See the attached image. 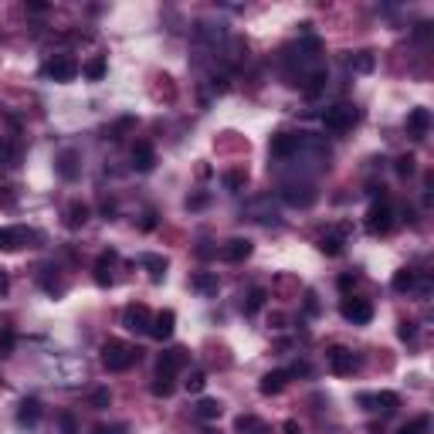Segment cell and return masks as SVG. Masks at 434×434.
<instances>
[{
	"label": "cell",
	"instance_id": "cell-37",
	"mask_svg": "<svg viewBox=\"0 0 434 434\" xmlns=\"http://www.w3.org/2000/svg\"><path fill=\"white\" fill-rule=\"evenodd\" d=\"M11 350H14V333L4 329V333H0V357H7Z\"/></svg>",
	"mask_w": 434,
	"mask_h": 434
},
{
	"label": "cell",
	"instance_id": "cell-43",
	"mask_svg": "<svg viewBox=\"0 0 434 434\" xmlns=\"http://www.w3.org/2000/svg\"><path fill=\"white\" fill-rule=\"evenodd\" d=\"M282 434H302V428H299L295 421H285V424H282Z\"/></svg>",
	"mask_w": 434,
	"mask_h": 434
},
{
	"label": "cell",
	"instance_id": "cell-36",
	"mask_svg": "<svg viewBox=\"0 0 434 434\" xmlns=\"http://www.w3.org/2000/svg\"><path fill=\"white\" fill-rule=\"evenodd\" d=\"M58 428H62V434H78V421L72 414H58Z\"/></svg>",
	"mask_w": 434,
	"mask_h": 434
},
{
	"label": "cell",
	"instance_id": "cell-48",
	"mask_svg": "<svg viewBox=\"0 0 434 434\" xmlns=\"http://www.w3.org/2000/svg\"><path fill=\"white\" fill-rule=\"evenodd\" d=\"M204 434H221V431H214V428H207V431H204Z\"/></svg>",
	"mask_w": 434,
	"mask_h": 434
},
{
	"label": "cell",
	"instance_id": "cell-9",
	"mask_svg": "<svg viewBox=\"0 0 434 434\" xmlns=\"http://www.w3.org/2000/svg\"><path fill=\"white\" fill-rule=\"evenodd\" d=\"M31 241H38V231L31 228H0V251H17Z\"/></svg>",
	"mask_w": 434,
	"mask_h": 434
},
{
	"label": "cell",
	"instance_id": "cell-41",
	"mask_svg": "<svg viewBox=\"0 0 434 434\" xmlns=\"http://www.w3.org/2000/svg\"><path fill=\"white\" fill-rule=\"evenodd\" d=\"M289 377H306V373H309V363H295V367H289Z\"/></svg>",
	"mask_w": 434,
	"mask_h": 434
},
{
	"label": "cell",
	"instance_id": "cell-45",
	"mask_svg": "<svg viewBox=\"0 0 434 434\" xmlns=\"http://www.w3.org/2000/svg\"><path fill=\"white\" fill-rule=\"evenodd\" d=\"M204 204H207V197H190V201H187V207H194V211H197V207H204Z\"/></svg>",
	"mask_w": 434,
	"mask_h": 434
},
{
	"label": "cell",
	"instance_id": "cell-39",
	"mask_svg": "<svg viewBox=\"0 0 434 434\" xmlns=\"http://www.w3.org/2000/svg\"><path fill=\"white\" fill-rule=\"evenodd\" d=\"M92 404L99 407V411H102V407H108V404H112V394H108V390H95V394H92Z\"/></svg>",
	"mask_w": 434,
	"mask_h": 434
},
{
	"label": "cell",
	"instance_id": "cell-7",
	"mask_svg": "<svg viewBox=\"0 0 434 434\" xmlns=\"http://www.w3.org/2000/svg\"><path fill=\"white\" fill-rule=\"evenodd\" d=\"M390 228H394V207H390L387 201L373 204L370 214H367V231L370 234H387Z\"/></svg>",
	"mask_w": 434,
	"mask_h": 434
},
{
	"label": "cell",
	"instance_id": "cell-33",
	"mask_svg": "<svg viewBox=\"0 0 434 434\" xmlns=\"http://www.w3.org/2000/svg\"><path fill=\"white\" fill-rule=\"evenodd\" d=\"M245 184H248V173L245 170H228L224 173V187H228V190H241Z\"/></svg>",
	"mask_w": 434,
	"mask_h": 434
},
{
	"label": "cell",
	"instance_id": "cell-34",
	"mask_svg": "<svg viewBox=\"0 0 434 434\" xmlns=\"http://www.w3.org/2000/svg\"><path fill=\"white\" fill-rule=\"evenodd\" d=\"M394 289H397V292H411V289H414V272L401 268V272L394 275Z\"/></svg>",
	"mask_w": 434,
	"mask_h": 434
},
{
	"label": "cell",
	"instance_id": "cell-1",
	"mask_svg": "<svg viewBox=\"0 0 434 434\" xmlns=\"http://www.w3.org/2000/svg\"><path fill=\"white\" fill-rule=\"evenodd\" d=\"M133 363H140V350L123 340H106L102 343V367L108 373H126Z\"/></svg>",
	"mask_w": 434,
	"mask_h": 434
},
{
	"label": "cell",
	"instance_id": "cell-11",
	"mask_svg": "<svg viewBox=\"0 0 434 434\" xmlns=\"http://www.w3.org/2000/svg\"><path fill=\"white\" fill-rule=\"evenodd\" d=\"M360 404H367L370 411H384V414H394L401 407V397L394 390H380V394H360Z\"/></svg>",
	"mask_w": 434,
	"mask_h": 434
},
{
	"label": "cell",
	"instance_id": "cell-47",
	"mask_svg": "<svg viewBox=\"0 0 434 434\" xmlns=\"http://www.w3.org/2000/svg\"><path fill=\"white\" fill-rule=\"evenodd\" d=\"M7 289H11V282H7V275H4V272H0V295L7 292Z\"/></svg>",
	"mask_w": 434,
	"mask_h": 434
},
{
	"label": "cell",
	"instance_id": "cell-13",
	"mask_svg": "<svg viewBox=\"0 0 434 434\" xmlns=\"http://www.w3.org/2000/svg\"><path fill=\"white\" fill-rule=\"evenodd\" d=\"M173 329H177V316H173V309H163L153 316V323H150V336L153 340H170Z\"/></svg>",
	"mask_w": 434,
	"mask_h": 434
},
{
	"label": "cell",
	"instance_id": "cell-8",
	"mask_svg": "<svg viewBox=\"0 0 434 434\" xmlns=\"http://www.w3.org/2000/svg\"><path fill=\"white\" fill-rule=\"evenodd\" d=\"M326 360H329V370L336 373V377H350V373L360 367V360L353 357V350H346V346H333V350L326 353Z\"/></svg>",
	"mask_w": 434,
	"mask_h": 434
},
{
	"label": "cell",
	"instance_id": "cell-46",
	"mask_svg": "<svg viewBox=\"0 0 434 434\" xmlns=\"http://www.w3.org/2000/svg\"><path fill=\"white\" fill-rule=\"evenodd\" d=\"M353 282H357V275H343V279H340V289H350Z\"/></svg>",
	"mask_w": 434,
	"mask_h": 434
},
{
	"label": "cell",
	"instance_id": "cell-5",
	"mask_svg": "<svg viewBox=\"0 0 434 434\" xmlns=\"http://www.w3.org/2000/svg\"><path fill=\"white\" fill-rule=\"evenodd\" d=\"M340 312H343V319L353 323V326H367L373 319L370 302H367V299H353V295H346V299L340 302Z\"/></svg>",
	"mask_w": 434,
	"mask_h": 434
},
{
	"label": "cell",
	"instance_id": "cell-2",
	"mask_svg": "<svg viewBox=\"0 0 434 434\" xmlns=\"http://www.w3.org/2000/svg\"><path fill=\"white\" fill-rule=\"evenodd\" d=\"M360 119L357 106H350V102H340V106H329L323 112V126L329 133H346V129H353Z\"/></svg>",
	"mask_w": 434,
	"mask_h": 434
},
{
	"label": "cell",
	"instance_id": "cell-23",
	"mask_svg": "<svg viewBox=\"0 0 434 434\" xmlns=\"http://www.w3.org/2000/svg\"><path fill=\"white\" fill-rule=\"evenodd\" d=\"M221 411H224V407H221L217 401L204 397V401L194 407V418H197V421H217V418H221Z\"/></svg>",
	"mask_w": 434,
	"mask_h": 434
},
{
	"label": "cell",
	"instance_id": "cell-38",
	"mask_svg": "<svg viewBox=\"0 0 434 434\" xmlns=\"http://www.w3.org/2000/svg\"><path fill=\"white\" fill-rule=\"evenodd\" d=\"M397 173H401V177H411V173H414V156H401V160H397Z\"/></svg>",
	"mask_w": 434,
	"mask_h": 434
},
{
	"label": "cell",
	"instance_id": "cell-28",
	"mask_svg": "<svg viewBox=\"0 0 434 434\" xmlns=\"http://www.w3.org/2000/svg\"><path fill=\"white\" fill-rule=\"evenodd\" d=\"M373 55L370 51H357V55H353V58H350V68H353V72H363V75H367V72H373Z\"/></svg>",
	"mask_w": 434,
	"mask_h": 434
},
{
	"label": "cell",
	"instance_id": "cell-26",
	"mask_svg": "<svg viewBox=\"0 0 434 434\" xmlns=\"http://www.w3.org/2000/svg\"><path fill=\"white\" fill-rule=\"evenodd\" d=\"M82 72H85V78H89V82H102V78H106V58H102V55H95L92 62H85V68H82Z\"/></svg>",
	"mask_w": 434,
	"mask_h": 434
},
{
	"label": "cell",
	"instance_id": "cell-32",
	"mask_svg": "<svg viewBox=\"0 0 434 434\" xmlns=\"http://www.w3.org/2000/svg\"><path fill=\"white\" fill-rule=\"evenodd\" d=\"M265 299H268V292H265V289H251L248 302H245V312H248V316H255V312L265 306Z\"/></svg>",
	"mask_w": 434,
	"mask_h": 434
},
{
	"label": "cell",
	"instance_id": "cell-22",
	"mask_svg": "<svg viewBox=\"0 0 434 434\" xmlns=\"http://www.w3.org/2000/svg\"><path fill=\"white\" fill-rule=\"evenodd\" d=\"M140 265L150 268L153 282H163V275H167V258H160V255H140Z\"/></svg>",
	"mask_w": 434,
	"mask_h": 434
},
{
	"label": "cell",
	"instance_id": "cell-3",
	"mask_svg": "<svg viewBox=\"0 0 434 434\" xmlns=\"http://www.w3.org/2000/svg\"><path fill=\"white\" fill-rule=\"evenodd\" d=\"M282 201L289 207H312L319 201V190L309 180H289V184H282Z\"/></svg>",
	"mask_w": 434,
	"mask_h": 434
},
{
	"label": "cell",
	"instance_id": "cell-16",
	"mask_svg": "<svg viewBox=\"0 0 434 434\" xmlns=\"http://www.w3.org/2000/svg\"><path fill=\"white\" fill-rule=\"evenodd\" d=\"M248 255H251V241H248V238H231V241L221 248V258H224V262H245Z\"/></svg>",
	"mask_w": 434,
	"mask_h": 434
},
{
	"label": "cell",
	"instance_id": "cell-10",
	"mask_svg": "<svg viewBox=\"0 0 434 434\" xmlns=\"http://www.w3.org/2000/svg\"><path fill=\"white\" fill-rule=\"evenodd\" d=\"M45 75L55 78V82H72V78L78 75V62L72 55H55V58L45 65Z\"/></svg>",
	"mask_w": 434,
	"mask_h": 434
},
{
	"label": "cell",
	"instance_id": "cell-35",
	"mask_svg": "<svg viewBox=\"0 0 434 434\" xmlns=\"http://www.w3.org/2000/svg\"><path fill=\"white\" fill-rule=\"evenodd\" d=\"M204 387H207V373L194 370L190 373V380H187V390H190V394H204Z\"/></svg>",
	"mask_w": 434,
	"mask_h": 434
},
{
	"label": "cell",
	"instance_id": "cell-21",
	"mask_svg": "<svg viewBox=\"0 0 434 434\" xmlns=\"http://www.w3.org/2000/svg\"><path fill=\"white\" fill-rule=\"evenodd\" d=\"M190 285H194V289H197L201 295H217V289H221V282H217L214 272H197Z\"/></svg>",
	"mask_w": 434,
	"mask_h": 434
},
{
	"label": "cell",
	"instance_id": "cell-30",
	"mask_svg": "<svg viewBox=\"0 0 434 434\" xmlns=\"http://www.w3.org/2000/svg\"><path fill=\"white\" fill-rule=\"evenodd\" d=\"M319 251H323V255H340L343 238L340 234H323V238H319Z\"/></svg>",
	"mask_w": 434,
	"mask_h": 434
},
{
	"label": "cell",
	"instance_id": "cell-4",
	"mask_svg": "<svg viewBox=\"0 0 434 434\" xmlns=\"http://www.w3.org/2000/svg\"><path fill=\"white\" fill-rule=\"evenodd\" d=\"M306 146V136L302 133H279V136H272V156L275 160H292V156H299V150Z\"/></svg>",
	"mask_w": 434,
	"mask_h": 434
},
{
	"label": "cell",
	"instance_id": "cell-12",
	"mask_svg": "<svg viewBox=\"0 0 434 434\" xmlns=\"http://www.w3.org/2000/svg\"><path fill=\"white\" fill-rule=\"evenodd\" d=\"M184 363H187V350H180V346L163 350V353H160V363H156V373H170V377H177V373L184 370Z\"/></svg>",
	"mask_w": 434,
	"mask_h": 434
},
{
	"label": "cell",
	"instance_id": "cell-42",
	"mask_svg": "<svg viewBox=\"0 0 434 434\" xmlns=\"http://www.w3.org/2000/svg\"><path fill=\"white\" fill-rule=\"evenodd\" d=\"M397 333H401V340H414V323H401Z\"/></svg>",
	"mask_w": 434,
	"mask_h": 434
},
{
	"label": "cell",
	"instance_id": "cell-31",
	"mask_svg": "<svg viewBox=\"0 0 434 434\" xmlns=\"http://www.w3.org/2000/svg\"><path fill=\"white\" fill-rule=\"evenodd\" d=\"M428 431H431V418H414V421H407L397 434H428Z\"/></svg>",
	"mask_w": 434,
	"mask_h": 434
},
{
	"label": "cell",
	"instance_id": "cell-20",
	"mask_svg": "<svg viewBox=\"0 0 434 434\" xmlns=\"http://www.w3.org/2000/svg\"><path fill=\"white\" fill-rule=\"evenodd\" d=\"M17 421H21V424H28V428H34V424L41 421V404L34 401V397L21 401V407H17Z\"/></svg>",
	"mask_w": 434,
	"mask_h": 434
},
{
	"label": "cell",
	"instance_id": "cell-14",
	"mask_svg": "<svg viewBox=\"0 0 434 434\" xmlns=\"http://www.w3.org/2000/svg\"><path fill=\"white\" fill-rule=\"evenodd\" d=\"M428 129H431V112H428V108H414V112L407 116V136H411V140H424Z\"/></svg>",
	"mask_w": 434,
	"mask_h": 434
},
{
	"label": "cell",
	"instance_id": "cell-18",
	"mask_svg": "<svg viewBox=\"0 0 434 434\" xmlns=\"http://www.w3.org/2000/svg\"><path fill=\"white\" fill-rule=\"evenodd\" d=\"M112 265H116V251H102L95 262V282L99 285H112Z\"/></svg>",
	"mask_w": 434,
	"mask_h": 434
},
{
	"label": "cell",
	"instance_id": "cell-40",
	"mask_svg": "<svg viewBox=\"0 0 434 434\" xmlns=\"http://www.w3.org/2000/svg\"><path fill=\"white\" fill-rule=\"evenodd\" d=\"M95 434H126V424H112V428L99 424V428H95Z\"/></svg>",
	"mask_w": 434,
	"mask_h": 434
},
{
	"label": "cell",
	"instance_id": "cell-27",
	"mask_svg": "<svg viewBox=\"0 0 434 434\" xmlns=\"http://www.w3.org/2000/svg\"><path fill=\"white\" fill-rule=\"evenodd\" d=\"M89 214H92V211H89V207H85V204H68V228H82V224H85V221H89Z\"/></svg>",
	"mask_w": 434,
	"mask_h": 434
},
{
	"label": "cell",
	"instance_id": "cell-15",
	"mask_svg": "<svg viewBox=\"0 0 434 434\" xmlns=\"http://www.w3.org/2000/svg\"><path fill=\"white\" fill-rule=\"evenodd\" d=\"M133 167H136L140 173H150L156 167V150L146 140L133 146Z\"/></svg>",
	"mask_w": 434,
	"mask_h": 434
},
{
	"label": "cell",
	"instance_id": "cell-19",
	"mask_svg": "<svg viewBox=\"0 0 434 434\" xmlns=\"http://www.w3.org/2000/svg\"><path fill=\"white\" fill-rule=\"evenodd\" d=\"M21 163V146L14 140H0V170H14Z\"/></svg>",
	"mask_w": 434,
	"mask_h": 434
},
{
	"label": "cell",
	"instance_id": "cell-17",
	"mask_svg": "<svg viewBox=\"0 0 434 434\" xmlns=\"http://www.w3.org/2000/svg\"><path fill=\"white\" fill-rule=\"evenodd\" d=\"M285 384H289V373L285 370H272L262 377V384H258V390H262L265 397H272V394H282L285 390Z\"/></svg>",
	"mask_w": 434,
	"mask_h": 434
},
{
	"label": "cell",
	"instance_id": "cell-44",
	"mask_svg": "<svg viewBox=\"0 0 434 434\" xmlns=\"http://www.w3.org/2000/svg\"><path fill=\"white\" fill-rule=\"evenodd\" d=\"M140 228H143V231H153V228H156V214H146V217H143Z\"/></svg>",
	"mask_w": 434,
	"mask_h": 434
},
{
	"label": "cell",
	"instance_id": "cell-6",
	"mask_svg": "<svg viewBox=\"0 0 434 434\" xmlns=\"http://www.w3.org/2000/svg\"><path fill=\"white\" fill-rule=\"evenodd\" d=\"M150 323H153V312L146 309L143 302H133L123 309V326L129 333H150Z\"/></svg>",
	"mask_w": 434,
	"mask_h": 434
},
{
	"label": "cell",
	"instance_id": "cell-25",
	"mask_svg": "<svg viewBox=\"0 0 434 434\" xmlns=\"http://www.w3.org/2000/svg\"><path fill=\"white\" fill-rule=\"evenodd\" d=\"M234 428L241 434H268V428H265L258 418H251V414H241V418L234 421Z\"/></svg>",
	"mask_w": 434,
	"mask_h": 434
},
{
	"label": "cell",
	"instance_id": "cell-29",
	"mask_svg": "<svg viewBox=\"0 0 434 434\" xmlns=\"http://www.w3.org/2000/svg\"><path fill=\"white\" fill-rule=\"evenodd\" d=\"M173 390H177V384H173L170 373H156V384H153V394H156V397H170Z\"/></svg>",
	"mask_w": 434,
	"mask_h": 434
},
{
	"label": "cell",
	"instance_id": "cell-24",
	"mask_svg": "<svg viewBox=\"0 0 434 434\" xmlns=\"http://www.w3.org/2000/svg\"><path fill=\"white\" fill-rule=\"evenodd\" d=\"M58 173H62L65 180H75L78 177V156L72 153V150H65V153L58 156Z\"/></svg>",
	"mask_w": 434,
	"mask_h": 434
}]
</instances>
